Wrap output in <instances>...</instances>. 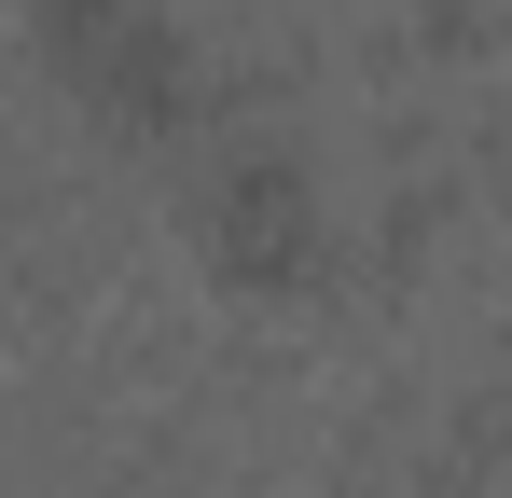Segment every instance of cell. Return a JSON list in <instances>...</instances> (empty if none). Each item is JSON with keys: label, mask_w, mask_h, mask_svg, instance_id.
Segmentation results:
<instances>
[{"label": "cell", "mask_w": 512, "mask_h": 498, "mask_svg": "<svg viewBox=\"0 0 512 498\" xmlns=\"http://www.w3.org/2000/svg\"><path fill=\"white\" fill-rule=\"evenodd\" d=\"M208 236H222V263L277 277V263H305V194H291L277 166H236V180L208 194Z\"/></svg>", "instance_id": "cell-1"}]
</instances>
